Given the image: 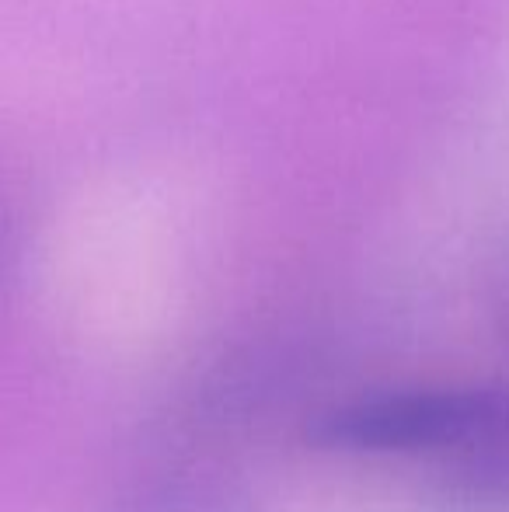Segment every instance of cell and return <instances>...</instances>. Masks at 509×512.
<instances>
[{"instance_id":"6da1fadb","label":"cell","mask_w":509,"mask_h":512,"mask_svg":"<svg viewBox=\"0 0 509 512\" xmlns=\"http://www.w3.org/2000/svg\"><path fill=\"white\" fill-rule=\"evenodd\" d=\"M307 439L335 453H482L509 446V384L405 387L325 408Z\"/></svg>"},{"instance_id":"7a4b0ae2","label":"cell","mask_w":509,"mask_h":512,"mask_svg":"<svg viewBox=\"0 0 509 512\" xmlns=\"http://www.w3.org/2000/svg\"><path fill=\"white\" fill-rule=\"evenodd\" d=\"M419 512H509V446L457 457L426 488Z\"/></svg>"},{"instance_id":"3957f363","label":"cell","mask_w":509,"mask_h":512,"mask_svg":"<svg viewBox=\"0 0 509 512\" xmlns=\"http://www.w3.org/2000/svg\"><path fill=\"white\" fill-rule=\"evenodd\" d=\"M109 512H262L245 485L220 474H164L112 502Z\"/></svg>"},{"instance_id":"277c9868","label":"cell","mask_w":509,"mask_h":512,"mask_svg":"<svg viewBox=\"0 0 509 512\" xmlns=\"http://www.w3.org/2000/svg\"><path fill=\"white\" fill-rule=\"evenodd\" d=\"M11 276H14V237H11L7 220L0 216V297H4Z\"/></svg>"}]
</instances>
